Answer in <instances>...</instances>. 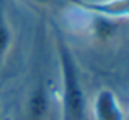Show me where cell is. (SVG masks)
Wrapping results in <instances>:
<instances>
[{
	"label": "cell",
	"instance_id": "1",
	"mask_svg": "<svg viewBox=\"0 0 129 120\" xmlns=\"http://www.w3.org/2000/svg\"><path fill=\"white\" fill-rule=\"evenodd\" d=\"M93 114L96 120H123V109L116 94L105 88L93 98Z\"/></svg>",
	"mask_w": 129,
	"mask_h": 120
},
{
	"label": "cell",
	"instance_id": "2",
	"mask_svg": "<svg viewBox=\"0 0 129 120\" xmlns=\"http://www.w3.org/2000/svg\"><path fill=\"white\" fill-rule=\"evenodd\" d=\"M15 46V29L5 2L0 0V73L8 63Z\"/></svg>",
	"mask_w": 129,
	"mask_h": 120
}]
</instances>
